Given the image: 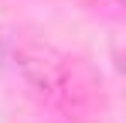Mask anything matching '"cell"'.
Instances as JSON below:
<instances>
[{
    "label": "cell",
    "instance_id": "1",
    "mask_svg": "<svg viewBox=\"0 0 126 123\" xmlns=\"http://www.w3.org/2000/svg\"><path fill=\"white\" fill-rule=\"evenodd\" d=\"M14 62H17V72H21L27 92L38 102H58L72 85V72L51 44L24 41L14 51Z\"/></svg>",
    "mask_w": 126,
    "mask_h": 123
}]
</instances>
